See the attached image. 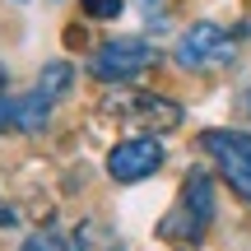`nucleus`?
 Returning <instances> with one entry per match:
<instances>
[{"instance_id":"1","label":"nucleus","mask_w":251,"mask_h":251,"mask_svg":"<svg viewBox=\"0 0 251 251\" xmlns=\"http://www.w3.org/2000/svg\"><path fill=\"white\" fill-rule=\"evenodd\" d=\"M209 219H214V186H209L205 172H191V177L181 181L177 209L158 224V237H168V242H200Z\"/></svg>"},{"instance_id":"2","label":"nucleus","mask_w":251,"mask_h":251,"mask_svg":"<svg viewBox=\"0 0 251 251\" xmlns=\"http://www.w3.org/2000/svg\"><path fill=\"white\" fill-rule=\"evenodd\" d=\"M102 112L126 121V126H144V130H177L181 126L177 102L158 98V93H144V89H112L102 98Z\"/></svg>"},{"instance_id":"3","label":"nucleus","mask_w":251,"mask_h":251,"mask_svg":"<svg viewBox=\"0 0 251 251\" xmlns=\"http://www.w3.org/2000/svg\"><path fill=\"white\" fill-rule=\"evenodd\" d=\"M200 149L214 158V168L228 181V191L251 205V135L247 130H205L200 135Z\"/></svg>"},{"instance_id":"4","label":"nucleus","mask_w":251,"mask_h":251,"mask_svg":"<svg viewBox=\"0 0 251 251\" xmlns=\"http://www.w3.org/2000/svg\"><path fill=\"white\" fill-rule=\"evenodd\" d=\"M233 56H237L233 33H224V28L209 24V19L191 24L186 33L177 37V65H181V70H196V75H205V70H224Z\"/></svg>"},{"instance_id":"5","label":"nucleus","mask_w":251,"mask_h":251,"mask_svg":"<svg viewBox=\"0 0 251 251\" xmlns=\"http://www.w3.org/2000/svg\"><path fill=\"white\" fill-rule=\"evenodd\" d=\"M153 65V47L140 42V37H117V42H102L98 51H93V79L102 84H126L135 79V75H144Z\"/></svg>"},{"instance_id":"6","label":"nucleus","mask_w":251,"mask_h":251,"mask_svg":"<svg viewBox=\"0 0 251 251\" xmlns=\"http://www.w3.org/2000/svg\"><path fill=\"white\" fill-rule=\"evenodd\" d=\"M163 144L153 140V135H135V140H121L117 149L107 153V177L121 181V186H130V181H144L153 177V172L163 168Z\"/></svg>"},{"instance_id":"7","label":"nucleus","mask_w":251,"mask_h":251,"mask_svg":"<svg viewBox=\"0 0 251 251\" xmlns=\"http://www.w3.org/2000/svg\"><path fill=\"white\" fill-rule=\"evenodd\" d=\"M70 84H75V65H65V61L42 65V75H37V93L51 98V102H61L65 93H70Z\"/></svg>"},{"instance_id":"8","label":"nucleus","mask_w":251,"mask_h":251,"mask_svg":"<svg viewBox=\"0 0 251 251\" xmlns=\"http://www.w3.org/2000/svg\"><path fill=\"white\" fill-rule=\"evenodd\" d=\"M47 117H51V98H42L37 89L14 102V126H19V130H42Z\"/></svg>"},{"instance_id":"9","label":"nucleus","mask_w":251,"mask_h":251,"mask_svg":"<svg viewBox=\"0 0 251 251\" xmlns=\"http://www.w3.org/2000/svg\"><path fill=\"white\" fill-rule=\"evenodd\" d=\"M75 251H121V242L102 224H84V228H75Z\"/></svg>"},{"instance_id":"10","label":"nucleus","mask_w":251,"mask_h":251,"mask_svg":"<svg viewBox=\"0 0 251 251\" xmlns=\"http://www.w3.org/2000/svg\"><path fill=\"white\" fill-rule=\"evenodd\" d=\"M19 251H75L70 242H65L56 228H42V233H33V237H24V247Z\"/></svg>"},{"instance_id":"11","label":"nucleus","mask_w":251,"mask_h":251,"mask_svg":"<svg viewBox=\"0 0 251 251\" xmlns=\"http://www.w3.org/2000/svg\"><path fill=\"white\" fill-rule=\"evenodd\" d=\"M89 19H117L121 14V0H79Z\"/></svg>"},{"instance_id":"12","label":"nucleus","mask_w":251,"mask_h":251,"mask_svg":"<svg viewBox=\"0 0 251 251\" xmlns=\"http://www.w3.org/2000/svg\"><path fill=\"white\" fill-rule=\"evenodd\" d=\"M0 126H14V102L0 98Z\"/></svg>"},{"instance_id":"13","label":"nucleus","mask_w":251,"mask_h":251,"mask_svg":"<svg viewBox=\"0 0 251 251\" xmlns=\"http://www.w3.org/2000/svg\"><path fill=\"white\" fill-rule=\"evenodd\" d=\"M5 79H9V75H5V65H0V89H5Z\"/></svg>"},{"instance_id":"14","label":"nucleus","mask_w":251,"mask_h":251,"mask_svg":"<svg viewBox=\"0 0 251 251\" xmlns=\"http://www.w3.org/2000/svg\"><path fill=\"white\" fill-rule=\"evenodd\" d=\"M144 5H153V0H144Z\"/></svg>"}]
</instances>
